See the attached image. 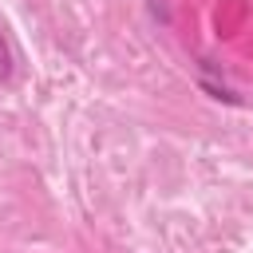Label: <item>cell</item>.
I'll return each instance as SVG.
<instances>
[{
    "mask_svg": "<svg viewBox=\"0 0 253 253\" xmlns=\"http://www.w3.org/2000/svg\"><path fill=\"white\" fill-rule=\"evenodd\" d=\"M0 79H12V47H8L4 24H0Z\"/></svg>",
    "mask_w": 253,
    "mask_h": 253,
    "instance_id": "obj_1",
    "label": "cell"
}]
</instances>
